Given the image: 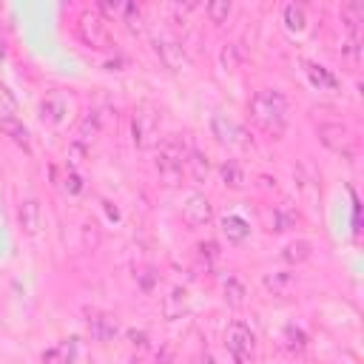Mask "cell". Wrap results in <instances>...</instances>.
Returning <instances> with one entry per match:
<instances>
[{
  "label": "cell",
  "instance_id": "obj_11",
  "mask_svg": "<svg viewBox=\"0 0 364 364\" xmlns=\"http://www.w3.org/2000/svg\"><path fill=\"white\" fill-rule=\"evenodd\" d=\"M17 219H20V228L26 236H37L40 228H43V208L37 199H23L20 202V210H17Z\"/></svg>",
  "mask_w": 364,
  "mask_h": 364
},
{
  "label": "cell",
  "instance_id": "obj_6",
  "mask_svg": "<svg viewBox=\"0 0 364 364\" xmlns=\"http://www.w3.org/2000/svg\"><path fill=\"white\" fill-rule=\"evenodd\" d=\"M225 347H228V353L236 358V364H245V361L253 355L256 338H253V333H250L247 324H242V321H230L228 330H225Z\"/></svg>",
  "mask_w": 364,
  "mask_h": 364
},
{
  "label": "cell",
  "instance_id": "obj_31",
  "mask_svg": "<svg viewBox=\"0 0 364 364\" xmlns=\"http://www.w3.org/2000/svg\"><path fill=\"white\" fill-rule=\"evenodd\" d=\"M65 191H68L71 196L82 191V176H80L77 171H68V176H65Z\"/></svg>",
  "mask_w": 364,
  "mask_h": 364
},
{
  "label": "cell",
  "instance_id": "obj_27",
  "mask_svg": "<svg viewBox=\"0 0 364 364\" xmlns=\"http://www.w3.org/2000/svg\"><path fill=\"white\" fill-rule=\"evenodd\" d=\"M219 63H222V68H239V63H242V48L236 46V43H228L225 48H222V54H219Z\"/></svg>",
  "mask_w": 364,
  "mask_h": 364
},
{
  "label": "cell",
  "instance_id": "obj_26",
  "mask_svg": "<svg viewBox=\"0 0 364 364\" xmlns=\"http://www.w3.org/2000/svg\"><path fill=\"white\" fill-rule=\"evenodd\" d=\"M14 114H17V97L9 91L6 82H0V119L14 117Z\"/></svg>",
  "mask_w": 364,
  "mask_h": 364
},
{
  "label": "cell",
  "instance_id": "obj_22",
  "mask_svg": "<svg viewBox=\"0 0 364 364\" xmlns=\"http://www.w3.org/2000/svg\"><path fill=\"white\" fill-rule=\"evenodd\" d=\"M284 26H287V31H304V26H307V17H304V6H299V3H287L284 6Z\"/></svg>",
  "mask_w": 364,
  "mask_h": 364
},
{
  "label": "cell",
  "instance_id": "obj_16",
  "mask_svg": "<svg viewBox=\"0 0 364 364\" xmlns=\"http://www.w3.org/2000/svg\"><path fill=\"white\" fill-rule=\"evenodd\" d=\"M222 233L228 236L230 245H242V242L250 236V225H247L242 216L228 213V216H222Z\"/></svg>",
  "mask_w": 364,
  "mask_h": 364
},
{
  "label": "cell",
  "instance_id": "obj_29",
  "mask_svg": "<svg viewBox=\"0 0 364 364\" xmlns=\"http://www.w3.org/2000/svg\"><path fill=\"white\" fill-rule=\"evenodd\" d=\"M290 282H293L290 273H273V276L267 273V276H264V287H267V290H276V293H279L282 287H287Z\"/></svg>",
  "mask_w": 364,
  "mask_h": 364
},
{
  "label": "cell",
  "instance_id": "obj_32",
  "mask_svg": "<svg viewBox=\"0 0 364 364\" xmlns=\"http://www.w3.org/2000/svg\"><path fill=\"white\" fill-rule=\"evenodd\" d=\"M199 256H202V259H208V262H210V259H216V256H219L216 242H202V245H199Z\"/></svg>",
  "mask_w": 364,
  "mask_h": 364
},
{
  "label": "cell",
  "instance_id": "obj_14",
  "mask_svg": "<svg viewBox=\"0 0 364 364\" xmlns=\"http://www.w3.org/2000/svg\"><path fill=\"white\" fill-rule=\"evenodd\" d=\"M304 74L310 77V82H313L318 91H336V88H338V77H336L330 68H324V65H318V63H313V60H304Z\"/></svg>",
  "mask_w": 364,
  "mask_h": 364
},
{
  "label": "cell",
  "instance_id": "obj_4",
  "mask_svg": "<svg viewBox=\"0 0 364 364\" xmlns=\"http://www.w3.org/2000/svg\"><path fill=\"white\" fill-rule=\"evenodd\" d=\"M77 34L85 46L91 48H108L111 46V34H108V26H105V17L97 11V9H88L80 14L77 20Z\"/></svg>",
  "mask_w": 364,
  "mask_h": 364
},
{
  "label": "cell",
  "instance_id": "obj_20",
  "mask_svg": "<svg viewBox=\"0 0 364 364\" xmlns=\"http://www.w3.org/2000/svg\"><path fill=\"white\" fill-rule=\"evenodd\" d=\"M0 131H3L6 136H11L17 145H23V148L28 151V128H26L17 117H6V119H0Z\"/></svg>",
  "mask_w": 364,
  "mask_h": 364
},
{
  "label": "cell",
  "instance_id": "obj_18",
  "mask_svg": "<svg viewBox=\"0 0 364 364\" xmlns=\"http://www.w3.org/2000/svg\"><path fill=\"white\" fill-rule=\"evenodd\" d=\"M185 168L191 171V176H193L196 182H205L208 173H210V162H208V156L199 154V151H188V156H185Z\"/></svg>",
  "mask_w": 364,
  "mask_h": 364
},
{
  "label": "cell",
  "instance_id": "obj_23",
  "mask_svg": "<svg viewBox=\"0 0 364 364\" xmlns=\"http://www.w3.org/2000/svg\"><path fill=\"white\" fill-rule=\"evenodd\" d=\"M100 134V119H97V111H85L82 117H80V125H77V136H80V142L85 145L88 139H94Z\"/></svg>",
  "mask_w": 364,
  "mask_h": 364
},
{
  "label": "cell",
  "instance_id": "obj_28",
  "mask_svg": "<svg viewBox=\"0 0 364 364\" xmlns=\"http://www.w3.org/2000/svg\"><path fill=\"white\" fill-rule=\"evenodd\" d=\"M205 11H208L210 23H225L228 14H230V0H210Z\"/></svg>",
  "mask_w": 364,
  "mask_h": 364
},
{
  "label": "cell",
  "instance_id": "obj_3",
  "mask_svg": "<svg viewBox=\"0 0 364 364\" xmlns=\"http://www.w3.org/2000/svg\"><path fill=\"white\" fill-rule=\"evenodd\" d=\"M131 131H134V145L136 148H151L159 136V111L151 105V102H142L136 111H134V119H131Z\"/></svg>",
  "mask_w": 364,
  "mask_h": 364
},
{
  "label": "cell",
  "instance_id": "obj_7",
  "mask_svg": "<svg viewBox=\"0 0 364 364\" xmlns=\"http://www.w3.org/2000/svg\"><path fill=\"white\" fill-rule=\"evenodd\" d=\"M43 364H88V347L82 338L71 336L57 347L43 353Z\"/></svg>",
  "mask_w": 364,
  "mask_h": 364
},
{
  "label": "cell",
  "instance_id": "obj_5",
  "mask_svg": "<svg viewBox=\"0 0 364 364\" xmlns=\"http://www.w3.org/2000/svg\"><path fill=\"white\" fill-rule=\"evenodd\" d=\"M210 134L216 136V142H222L228 148H250V134L239 122H233L228 114L210 117Z\"/></svg>",
  "mask_w": 364,
  "mask_h": 364
},
{
  "label": "cell",
  "instance_id": "obj_34",
  "mask_svg": "<svg viewBox=\"0 0 364 364\" xmlns=\"http://www.w3.org/2000/svg\"><path fill=\"white\" fill-rule=\"evenodd\" d=\"M122 9H125V3H119V0H102L100 3V11H108V14H122Z\"/></svg>",
  "mask_w": 364,
  "mask_h": 364
},
{
  "label": "cell",
  "instance_id": "obj_25",
  "mask_svg": "<svg viewBox=\"0 0 364 364\" xmlns=\"http://www.w3.org/2000/svg\"><path fill=\"white\" fill-rule=\"evenodd\" d=\"M293 222H296V213H293L290 208H284V205H282V208H276V210H273V219H270V228L282 233V230H287V228H293Z\"/></svg>",
  "mask_w": 364,
  "mask_h": 364
},
{
  "label": "cell",
  "instance_id": "obj_2",
  "mask_svg": "<svg viewBox=\"0 0 364 364\" xmlns=\"http://www.w3.org/2000/svg\"><path fill=\"white\" fill-rule=\"evenodd\" d=\"M185 142L179 136H168L162 145H159V159H156V173H159V182L165 188H176L182 182V165H185Z\"/></svg>",
  "mask_w": 364,
  "mask_h": 364
},
{
  "label": "cell",
  "instance_id": "obj_24",
  "mask_svg": "<svg viewBox=\"0 0 364 364\" xmlns=\"http://www.w3.org/2000/svg\"><path fill=\"white\" fill-rule=\"evenodd\" d=\"M341 20H344V23H347V28L355 34L358 23L364 20V3H361V0H353V3L341 6Z\"/></svg>",
  "mask_w": 364,
  "mask_h": 364
},
{
  "label": "cell",
  "instance_id": "obj_21",
  "mask_svg": "<svg viewBox=\"0 0 364 364\" xmlns=\"http://www.w3.org/2000/svg\"><path fill=\"white\" fill-rule=\"evenodd\" d=\"M310 242H304V239H296V242H290L284 250H282V259L287 262V264H301V262H307L310 259Z\"/></svg>",
  "mask_w": 364,
  "mask_h": 364
},
{
  "label": "cell",
  "instance_id": "obj_17",
  "mask_svg": "<svg viewBox=\"0 0 364 364\" xmlns=\"http://www.w3.org/2000/svg\"><path fill=\"white\" fill-rule=\"evenodd\" d=\"M222 290H225V301H228V307H233V310L245 307V296H247V290H245V284H242L236 276H228V279L222 282Z\"/></svg>",
  "mask_w": 364,
  "mask_h": 364
},
{
  "label": "cell",
  "instance_id": "obj_33",
  "mask_svg": "<svg viewBox=\"0 0 364 364\" xmlns=\"http://www.w3.org/2000/svg\"><path fill=\"white\" fill-rule=\"evenodd\" d=\"M128 338H131V344H134V347H139V350H145V347H148V336H145L142 330H128Z\"/></svg>",
  "mask_w": 364,
  "mask_h": 364
},
{
  "label": "cell",
  "instance_id": "obj_13",
  "mask_svg": "<svg viewBox=\"0 0 364 364\" xmlns=\"http://www.w3.org/2000/svg\"><path fill=\"white\" fill-rule=\"evenodd\" d=\"M68 114V102L63 94H46V100L40 102V117L51 125H63Z\"/></svg>",
  "mask_w": 364,
  "mask_h": 364
},
{
  "label": "cell",
  "instance_id": "obj_35",
  "mask_svg": "<svg viewBox=\"0 0 364 364\" xmlns=\"http://www.w3.org/2000/svg\"><path fill=\"white\" fill-rule=\"evenodd\" d=\"M151 284H154V273L145 270V276H142V290H151Z\"/></svg>",
  "mask_w": 364,
  "mask_h": 364
},
{
  "label": "cell",
  "instance_id": "obj_30",
  "mask_svg": "<svg viewBox=\"0 0 364 364\" xmlns=\"http://www.w3.org/2000/svg\"><path fill=\"white\" fill-rule=\"evenodd\" d=\"M284 341H287L290 350H301V347H304V333L290 324V327H284Z\"/></svg>",
  "mask_w": 364,
  "mask_h": 364
},
{
  "label": "cell",
  "instance_id": "obj_19",
  "mask_svg": "<svg viewBox=\"0 0 364 364\" xmlns=\"http://www.w3.org/2000/svg\"><path fill=\"white\" fill-rule=\"evenodd\" d=\"M219 176H222V182L228 185V188H242L245 185V171H242V165L236 162V159H225L222 165H219Z\"/></svg>",
  "mask_w": 364,
  "mask_h": 364
},
{
  "label": "cell",
  "instance_id": "obj_12",
  "mask_svg": "<svg viewBox=\"0 0 364 364\" xmlns=\"http://www.w3.org/2000/svg\"><path fill=\"white\" fill-rule=\"evenodd\" d=\"M88 330H91V338L94 341H111L117 336V318L108 316V313H100V310H88Z\"/></svg>",
  "mask_w": 364,
  "mask_h": 364
},
{
  "label": "cell",
  "instance_id": "obj_36",
  "mask_svg": "<svg viewBox=\"0 0 364 364\" xmlns=\"http://www.w3.org/2000/svg\"><path fill=\"white\" fill-rule=\"evenodd\" d=\"M193 364H213V355H210V353H202V355H196Z\"/></svg>",
  "mask_w": 364,
  "mask_h": 364
},
{
  "label": "cell",
  "instance_id": "obj_15",
  "mask_svg": "<svg viewBox=\"0 0 364 364\" xmlns=\"http://www.w3.org/2000/svg\"><path fill=\"white\" fill-rule=\"evenodd\" d=\"M185 310H188V290H185V287H171V293L162 299V316H165L168 321H173V318H179Z\"/></svg>",
  "mask_w": 364,
  "mask_h": 364
},
{
  "label": "cell",
  "instance_id": "obj_8",
  "mask_svg": "<svg viewBox=\"0 0 364 364\" xmlns=\"http://www.w3.org/2000/svg\"><path fill=\"white\" fill-rule=\"evenodd\" d=\"M318 139L330 148V151H336V154H341V156H353V134H350V128H344L341 122H321L318 125Z\"/></svg>",
  "mask_w": 364,
  "mask_h": 364
},
{
  "label": "cell",
  "instance_id": "obj_9",
  "mask_svg": "<svg viewBox=\"0 0 364 364\" xmlns=\"http://www.w3.org/2000/svg\"><path fill=\"white\" fill-rule=\"evenodd\" d=\"M154 51H156V57L162 60V65L168 71H185V68H191V60H188L182 43H176L171 37H156L154 40Z\"/></svg>",
  "mask_w": 364,
  "mask_h": 364
},
{
  "label": "cell",
  "instance_id": "obj_37",
  "mask_svg": "<svg viewBox=\"0 0 364 364\" xmlns=\"http://www.w3.org/2000/svg\"><path fill=\"white\" fill-rule=\"evenodd\" d=\"M3 54H6V46H3V40H0V60H3Z\"/></svg>",
  "mask_w": 364,
  "mask_h": 364
},
{
  "label": "cell",
  "instance_id": "obj_10",
  "mask_svg": "<svg viewBox=\"0 0 364 364\" xmlns=\"http://www.w3.org/2000/svg\"><path fill=\"white\" fill-rule=\"evenodd\" d=\"M210 219H213V208H210L208 196L205 193H191L182 205V222L188 228H205Z\"/></svg>",
  "mask_w": 364,
  "mask_h": 364
},
{
  "label": "cell",
  "instance_id": "obj_1",
  "mask_svg": "<svg viewBox=\"0 0 364 364\" xmlns=\"http://www.w3.org/2000/svg\"><path fill=\"white\" fill-rule=\"evenodd\" d=\"M250 117L259 128H264L270 134H279L284 128V119H287V100L279 91L262 88L250 97Z\"/></svg>",
  "mask_w": 364,
  "mask_h": 364
}]
</instances>
